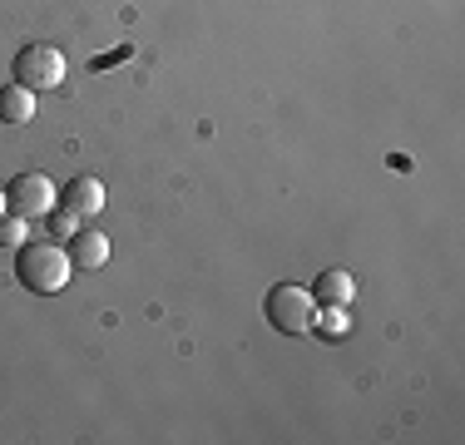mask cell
<instances>
[{
	"mask_svg": "<svg viewBox=\"0 0 465 445\" xmlns=\"http://www.w3.org/2000/svg\"><path fill=\"white\" fill-rule=\"evenodd\" d=\"M70 272H74V262H70V252H64L60 242H25V248H20L15 277L30 287V292H40V297L60 292V287L70 282Z\"/></svg>",
	"mask_w": 465,
	"mask_h": 445,
	"instance_id": "cell-1",
	"label": "cell"
},
{
	"mask_svg": "<svg viewBox=\"0 0 465 445\" xmlns=\"http://www.w3.org/2000/svg\"><path fill=\"white\" fill-rule=\"evenodd\" d=\"M262 312H268V321L278 331H287V337H302V331L317 327V297L307 292V287H297V282L272 287L268 302H262Z\"/></svg>",
	"mask_w": 465,
	"mask_h": 445,
	"instance_id": "cell-2",
	"label": "cell"
},
{
	"mask_svg": "<svg viewBox=\"0 0 465 445\" xmlns=\"http://www.w3.org/2000/svg\"><path fill=\"white\" fill-rule=\"evenodd\" d=\"M64 80V54L54 44H25L15 54V84L25 89H54Z\"/></svg>",
	"mask_w": 465,
	"mask_h": 445,
	"instance_id": "cell-3",
	"label": "cell"
},
{
	"mask_svg": "<svg viewBox=\"0 0 465 445\" xmlns=\"http://www.w3.org/2000/svg\"><path fill=\"white\" fill-rule=\"evenodd\" d=\"M5 203H10V213H20V218H45L60 198H54V183L45 173H15L5 183Z\"/></svg>",
	"mask_w": 465,
	"mask_h": 445,
	"instance_id": "cell-4",
	"label": "cell"
},
{
	"mask_svg": "<svg viewBox=\"0 0 465 445\" xmlns=\"http://www.w3.org/2000/svg\"><path fill=\"white\" fill-rule=\"evenodd\" d=\"M60 208H70V213H80V218H94L99 208H104V183L99 178H70L64 183V198H60Z\"/></svg>",
	"mask_w": 465,
	"mask_h": 445,
	"instance_id": "cell-5",
	"label": "cell"
},
{
	"mask_svg": "<svg viewBox=\"0 0 465 445\" xmlns=\"http://www.w3.org/2000/svg\"><path fill=\"white\" fill-rule=\"evenodd\" d=\"M70 262L84 267V272L104 267L109 262V238H104V232H74V238H70Z\"/></svg>",
	"mask_w": 465,
	"mask_h": 445,
	"instance_id": "cell-6",
	"label": "cell"
},
{
	"mask_svg": "<svg viewBox=\"0 0 465 445\" xmlns=\"http://www.w3.org/2000/svg\"><path fill=\"white\" fill-rule=\"evenodd\" d=\"M0 119H5V124H30V119H35V89H25V84L0 89Z\"/></svg>",
	"mask_w": 465,
	"mask_h": 445,
	"instance_id": "cell-7",
	"label": "cell"
},
{
	"mask_svg": "<svg viewBox=\"0 0 465 445\" xmlns=\"http://www.w3.org/2000/svg\"><path fill=\"white\" fill-rule=\"evenodd\" d=\"M351 297H357V277H351V272L331 267V272L317 277V302H327V307H347Z\"/></svg>",
	"mask_w": 465,
	"mask_h": 445,
	"instance_id": "cell-8",
	"label": "cell"
},
{
	"mask_svg": "<svg viewBox=\"0 0 465 445\" xmlns=\"http://www.w3.org/2000/svg\"><path fill=\"white\" fill-rule=\"evenodd\" d=\"M25 238H30V218L0 213V248H25Z\"/></svg>",
	"mask_w": 465,
	"mask_h": 445,
	"instance_id": "cell-9",
	"label": "cell"
},
{
	"mask_svg": "<svg viewBox=\"0 0 465 445\" xmlns=\"http://www.w3.org/2000/svg\"><path fill=\"white\" fill-rule=\"evenodd\" d=\"M45 218H50V238H74V232H80V213H70V208H60V203H54Z\"/></svg>",
	"mask_w": 465,
	"mask_h": 445,
	"instance_id": "cell-10",
	"label": "cell"
},
{
	"mask_svg": "<svg viewBox=\"0 0 465 445\" xmlns=\"http://www.w3.org/2000/svg\"><path fill=\"white\" fill-rule=\"evenodd\" d=\"M322 331L327 337H341V331H347V307H327L322 312Z\"/></svg>",
	"mask_w": 465,
	"mask_h": 445,
	"instance_id": "cell-11",
	"label": "cell"
},
{
	"mask_svg": "<svg viewBox=\"0 0 465 445\" xmlns=\"http://www.w3.org/2000/svg\"><path fill=\"white\" fill-rule=\"evenodd\" d=\"M0 213H10V203H5V188H0Z\"/></svg>",
	"mask_w": 465,
	"mask_h": 445,
	"instance_id": "cell-12",
	"label": "cell"
}]
</instances>
